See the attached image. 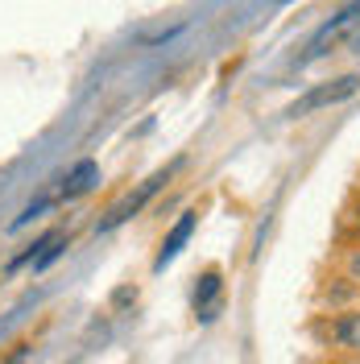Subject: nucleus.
I'll use <instances>...</instances> for the list:
<instances>
[{
    "label": "nucleus",
    "instance_id": "1",
    "mask_svg": "<svg viewBox=\"0 0 360 364\" xmlns=\"http://www.w3.org/2000/svg\"><path fill=\"white\" fill-rule=\"evenodd\" d=\"M170 174H174V170H158V174H154L149 182H141V186H137V191L129 195V199H125V203H116L112 211H108V220L100 224V232H112V228H120L125 220H133L137 211H141V207L149 203V199L158 195V191L166 186V182H170Z\"/></svg>",
    "mask_w": 360,
    "mask_h": 364
},
{
    "label": "nucleus",
    "instance_id": "8",
    "mask_svg": "<svg viewBox=\"0 0 360 364\" xmlns=\"http://www.w3.org/2000/svg\"><path fill=\"white\" fill-rule=\"evenodd\" d=\"M344 265H348V277H352V282L360 286V249L348 252V261H344Z\"/></svg>",
    "mask_w": 360,
    "mask_h": 364
},
{
    "label": "nucleus",
    "instance_id": "9",
    "mask_svg": "<svg viewBox=\"0 0 360 364\" xmlns=\"http://www.w3.org/2000/svg\"><path fill=\"white\" fill-rule=\"evenodd\" d=\"M352 50H356V54H360V33H356V38H352Z\"/></svg>",
    "mask_w": 360,
    "mask_h": 364
},
{
    "label": "nucleus",
    "instance_id": "5",
    "mask_svg": "<svg viewBox=\"0 0 360 364\" xmlns=\"http://www.w3.org/2000/svg\"><path fill=\"white\" fill-rule=\"evenodd\" d=\"M216 294H220V269H207L199 277V286H195V311H199V318L203 323H211L216 318Z\"/></svg>",
    "mask_w": 360,
    "mask_h": 364
},
{
    "label": "nucleus",
    "instance_id": "4",
    "mask_svg": "<svg viewBox=\"0 0 360 364\" xmlns=\"http://www.w3.org/2000/svg\"><path fill=\"white\" fill-rule=\"evenodd\" d=\"M332 340L360 356V306H352V311H344V315L332 318Z\"/></svg>",
    "mask_w": 360,
    "mask_h": 364
},
{
    "label": "nucleus",
    "instance_id": "3",
    "mask_svg": "<svg viewBox=\"0 0 360 364\" xmlns=\"http://www.w3.org/2000/svg\"><path fill=\"white\" fill-rule=\"evenodd\" d=\"M191 232H195V211H186V215H179V224L170 228V236L162 240L158 257H154V269L162 273L166 265H170V261H174V257H179V252H182V245L191 240Z\"/></svg>",
    "mask_w": 360,
    "mask_h": 364
},
{
    "label": "nucleus",
    "instance_id": "6",
    "mask_svg": "<svg viewBox=\"0 0 360 364\" xmlns=\"http://www.w3.org/2000/svg\"><path fill=\"white\" fill-rule=\"evenodd\" d=\"M356 13H360V0H352L348 9H339L336 17H332V21H327V25H323V29H319V33H315V42H311V50H307V58H315V54H323V42H327V38H332L336 29H344V25L352 21ZM307 58H302V63H307Z\"/></svg>",
    "mask_w": 360,
    "mask_h": 364
},
{
    "label": "nucleus",
    "instance_id": "2",
    "mask_svg": "<svg viewBox=\"0 0 360 364\" xmlns=\"http://www.w3.org/2000/svg\"><path fill=\"white\" fill-rule=\"evenodd\" d=\"M360 79L356 75H344V79H336V83H323V87L307 91L298 104H290V112L286 116H307V112H319V108H327V104H339V100H348V95H356Z\"/></svg>",
    "mask_w": 360,
    "mask_h": 364
},
{
    "label": "nucleus",
    "instance_id": "7",
    "mask_svg": "<svg viewBox=\"0 0 360 364\" xmlns=\"http://www.w3.org/2000/svg\"><path fill=\"white\" fill-rule=\"evenodd\" d=\"M88 178H95V161H79V166L70 170V178H67V195H79V191H88V186H91Z\"/></svg>",
    "mask_w": 360,
    "mask_h": 364
}]
</instances>
